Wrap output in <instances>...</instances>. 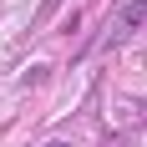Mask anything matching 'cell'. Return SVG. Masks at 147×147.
Listing matches in <instances>:
<instances>
[{
  "label": "cell",
  "mask_w": 147,
  "mask_h": 147,
  "mask_svg": "<svg viewBox=\"0 0 147 147\" xmlns=\"http://www.w3.org/2000/svg\"><path fill=\"white\" fill-rule=\"evenodd\" d=\"M142 26H147V0H122L117 20H112V30H107V46H127Z\"/></svg>",
  "instance_id": "1"
},
{
  "label": "cell",
  "mask_w": 147,
  "mask_h": 147,
  "mask_svg": "<svg viewBox=\"0 0 147 147\" xmlns=\"http://www.w3.org/2000/svg\"><path fill=\"white\" fill-rule=\"evenodd\" d=\"M46 147H71V142H46Z\"/></svg>",
  "instance_id": "2"
}]
</instances>
